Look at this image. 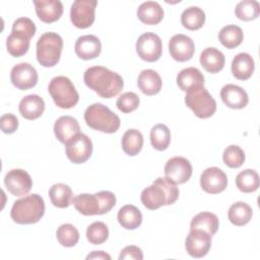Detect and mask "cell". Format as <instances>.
<instances>
[{
	"label": "cell",
	"mask_w": 260,
	"mask_h": 260,
	"mask_svg": "<svg viewBox=\"0 0 260 260\" xmlns=\"http://www.w3.org/2000/svg\"><path fill=\"white\" fill-rule=\"evenodd\" d=\"M244 38L243 30L236 24H229L223 26L218 34V40L222 46L228 49H234L238 47Z\"/></svg>",
	"instance_id": "35"
},
{
	"label": "cell",
	"mask_w": 260,
	"mask_h": 260,
	"mask_svg": "<svg viewBox=\"0 0 260 260\" xmlns=\"http://www.w3.org/2000/svg\"><path fill=\"white\" fill-rule=\"evenodd\" d=\"M49 196L54 206L66 208L72 203V190L63 183L54 184L49 190Z\"/></svg>",
	"instance_id": "31"
},
{
	"label": "cell",
	"mask_w": 260,
	"mask_h": 260,
	"mask_svg": "<svg viewBox=\"0 0 260 260\" xmlns=\"http://www.w3.org/2000/svg\"><path fill=\"white\" fill-rule=\"evenodd\" d=\"M140 199L142 204L150 210H154L164 205H167V196L164 190L155 184H152L143 189L140 195Z\"/></svg>",
	"instance_id": "28"
},
{
	"label": "cell",
	"mask_w": 260,
	"mask_h": 260,
	"mask_svg": "<svg viewBox=\"0 0 260 260\" xmlns=\"http://www.w3.org/2000/svg\"><path fill=\"white\" fill-rule=\"evenodd\" d=\"M143 146V136L140 131L136 129L127 130L122 136V149L123 151L130 155L134 156L140 152Z\"/></svg>",
	"instance_id": "34"
},
{
	"label": "cell",
	"mask_w": 260,
	"mask_h": 260,
	"mask_svg": "<svg viewBox=\"0 0 260 260\" xmlns=\"http://www.w3.org/2000/svg\"><path fill=\"white\" fill-rule=\"evenodd\" d=\"M54 133L60 142L66 144L75 135L80 133V126L75 118L62 116L54 124Z\"/></svg>",
	"instance_id": "21"
},
{
	"label": "cell",
	"mask_w": 260,
	"mask_h": 260,
	"mask_svg": "<svg viewBox=\"0 0 260 260\" xmlns=\"http://www.w3.org/2000/svg\"><path fill=\"white\" fill-rule=\"evenodd\" d=\"M211 247V236L203 230H190L186 241L185 248L187 253L193 258L204 257Z\"/></svg>",
	"instance_id": "11"
},
{
	"label": "cell",
	"mask_w": 260,
	"mask_h": 260,
	"mask_svg": "<svg viewBox=\"0 0 260 260\" xmlns=\"http://www.w3.org/2000/svg\"><path fill=\"white\" fill-rule=\"evenodd\" d=\"M95 0H75L70 9V20L78 28L89 27L94 21Z\"/></svg>",
	"instance_id": "8"
},
{
	"label": "cell",
	"mask_w": 260,
	"mask_h": 260,
	"mask_svg": "<svg viewBox=\"0 0 260 260\" xmlns=\"http://www.w3.org/2000/svg\"><path fill=\"white\" fill-rule=\"evenodd\" d=\"M84 120L88 127L104 133H115L121 124L120 118L101 103H94L86 108Z\"/></svg>",
	"instance_id": "4"
},
{
	"label": "cell",
	"mask_w": 260,
	"mask_h": 260,
	"mask_svg": "<svg viewBox=\"0 0 260 260\" xmlns=\"http://www.w3.org/2000/svg\"><path fill=\"white\" fill-rule=\"evenodd\" d=\"M83 80L89 89L104 99L118 95L124 86V81L118 73L103 66L87 68L84 72Z\"/></svg>",
	"instance_id": "1"
},
{
	"label": "cell",
	"mask_w": 260,
	"mask_h": 260,
	"mask_svg": "<svg viewBox=\"0 0 260 260\" xmlns=\"http://www.w3.org/2000/svg\"><path fill=\"white\" fill-rule=\"evenodd\" d=\"M63 40L57 32L43 34L37 42V60L44 67H53L60 60Z\"/></svg>",
	"instance_id": "5"
},
{
	"label": "cell",
	"mask_w": 260,
	"mask_h": 260,
	"mask_svg": "<svg viewBox=\"0 0 260 260\" xmlns=\"http://www.w3.org/2000/svg\"><path fill=\"white\" fill-rule=\"evenodd\" d=\"M260 5L255 0H244L237 4L235 8L236 16L245 21L253 20L259 16Z\"/></svg>",
	"instance_id": "38"
},
{
	"label": "cell",
	"mask_w": 260,
	"mask_h": 260,
	"mask_svg": "<svg viewBox=\"0 0 260 260\" xmlns=\"http://www.w3.org/2000/svg\"><path fill=\"white\" fill-rule=\"evenodd\" d=\"M219 221L218 217L211 212L203 211L195 215L190 223V230L199 229L208 233L210 236H213L218 230Z\"/></svg>",
	"instance_id": "30"
},
{
	"label": "cell",
	"mask_w": 260,
	"mask_h": 260,
	"mask_svg": "<svg viewBox=\"0 0 260 260\" xmlns=\"http://www.w3.org/2000/svg\"><path fill=\"white\" fill-rule=\"evenodd\" d=\"M236 185L244 193L254 192L259 187V175L252 169H246L237 175Z\"/></svg>",
	"instance_id": "36"
},
{
	"label": "cell",
	"mask_w": 260,
	"mask_h": 260,
	"mask_svg": "<svg viewBox=\"0 0 260 260\" xmlns=\"http://www.w3.org/2000/svg\"><path fill=\"white\" fill-rule=\"evenodd\" d=\"M38 17L46 23L57 21L63 14V4L59 0L34 1Z\"/></svg>",
	"instance_id": "19"
},
{
	"label": "cell",
	"mask_w": 260,
	"mask_h": 260,
	"mask_svg": "<svg viewBox=\"0 0 260 260\" xmlns=\"http://www.w3.org/2000/svg\"><path fill=\"white\" fill-rule=\"evenodd\" d=\"M137 16L141 22L153 25L159 23L164 18V9L155 1H146L139 5Z\"/></svg>",
	"instance_id": "25"
},
{
	"label": "cell",
	"mask_w": 260,
	"mask_h": 260,
	"mask_svg": "<svg viewBox=\"0 0 260 260\" xmlns=\"http://www.w3.org/2000/svg\"><path fill=\"white\" fill-rule=\"evenodd\" d=\"M86 259L87 260H89V259H101V260L108 259V260H110L111 256L104 251H93L86 256Z\"/></svg>",
	"instance_id": "46"
},
{
	"label": "cell",
	"mask_w": 260,
	"mask_h": 260,
	"mask_svg": "<svg viewBox=\"0 0 260 260\" xmlns=\"http://www.w3.org/2000/svg\"><path fill=\"white\" fill-rule=\"evenodd\" d=\"M169 51L172 58L179 62H185L193 57L195 46L192 39L188 36L178 34L171 38Z\"/></svg>",
	"instance_id": "16"
},
{
	"label": "cell",
	"mask_w": 260,
	"mask_h": 260,
	"mask_svg": "<svg viewBox=\"0 0 260 260\" xmlns=\"http://www.w3.org/2000/svg\"><path fill=\"white\" fill-rule=\"evenodd\" d=\"M253 210L251 206L243 201L232 204L229 209V219L233 224L237 226L247 224L251 220Z\"/></svg>",
	"instance_id": "32"
},
{
	"label": "cell",
	"mask_w": 260,
	"mask_h": 260,
	"mask_svg": "<svg viewBox=\"0 0 260 260\" xmlns=\"http://www.w3.org/2000/svg\"><path fill=\"white\" fill-rule=\"evenodd\" d=\"M32 36L22 29L12 27L11 34L6 40L8 53L13 57L23 56L29 49V43Z\"/></svg>",
	"instance_id": "18"
},
{
	"label": "cell",
	"mask_w": 260,
	"mask_h": 260,
	"mask_svg": "<svg viewBox=\"0 0 260 260\" xmlns=\"http://www.w3.org/2000/svg\"><path fill=\"white\" fill-rule=\"evenodd\" d=\"M48 90L55 105L61 109H71L79 101V94L74 84L66 76L52 78Z\"/></svg>",
	"instance_id": "6"
},
{
	"label": "cell",
	"mask_w": 260,
	"mask_h": 260,
	"mask_svg": "<svg viewBox=\"0 0 260 260\" xmlns=\"http://www.w3.org/2000/svg\"><path fill=\"white\" fill-rule=\"evenodd\" d=\"M109 230L103 221L92 222L86 230L87 241L92 245H101L108 240Z\"/></svg>",
	"instance_id": "40"
},
{
	"label": "cell",
	"mask_w": 260,
	"mask_h": 260,
	"mask_svg": "<svg viewBox=\"0 0 260 260\" xmlns=\"http://www.w3.org/2000/svg\"><path fill=\"white\" fill-rule=\"evenodd\" d=\"M150 142L156 150H165L171 142L170 129L165 124H156L150 130Z\"/></svg>",
	"instance_id": "37"
},
{
	"label": "cell",
	"mask_w": 260,
	"mask_h": 260,
	"mask_svg": "<svg viewBox=\"0 0 260 260\" xmlns=\"http://www.w3.org/2000/svg\"><path fill=\"white\" fill-rule=\"evenodd\" d=\"M118 221L126 230H135L142 222V214L136 206L126 204L118 211Z\"/></svg>",
	"instance_id": "29"
},
{
	"label": "cell",
	"mask_w": 260,
	"mask_h": 260,
	"mask_svg": "<svg viewBox=\"0 0 260 260\" xmlns=\"http://www.w3.org/2000/svg\"><path fill=\"white\" fill-rule=\"evenodd\" d=\"M185 103L200 119H207L216 111V102L204 86L187 91Z\"/></svg>",
	"instance_id": "7"
},
{
	"label": "cell",
	"mask_w": 260,
	"mask_h": 260,
	"mask_svg": "<svg viewBox=\"0 0 260 260\" xmlns=\"http://www.w3.org/2000/svg\"><path fill=\"white\" fill-rule=\"evenodd\" d=\"M74 51L80 59L91 60L101 54L102 44L99 38L93 35L81 36L75 43Z\"/></svg>",
	"instance_id": "17"
},
{
	"label": "cell",
	"mask_w": 260,
	"mask_h": 260,
	"mask_svg": "<svg viewBox=\"0 0 260 260\" xmlns=\"http://www.w3.org/2000/svg\"><path fill=\"white\" fill-rule=\"evenodd\" d=\"M152 184L159 186L164 190L167 196V205H171L177 201L179 197V189L176 186V184H174L167 178H161V177L155 179Z\"/></svg>",
	"instance_id": "43"
},
{
	"label": "cell",
	"mask_w": 260,
	"mask_h": 260,
	"mask_svg": "<svg viewBox=\"0 0 260 260\" xmlns=\"http://www.w3.org/2000/svg\"><path fill=\"white\" fill-rule=\"evenodd\" d=\"M57 240L63 247H73L78 243L79 233L71 223L61 224L56 232Z\"/></svg>",
	"instance_id": "39"
},
{
	"label": "cell",
	"mask_w": 260,
	"mask_h": 260,
	"mask_svg": "<svg viewBox=\"0 0 260 260\" xmlns=\"http://www.w3.org/2000/svg\"><path fill=\"white\" fill-rule=\"evenodd\" d=\"M137 84L139 89L146 95H153L161 89L162 81L159 74L152 69L142 70L138 76Z\"/></svg>",
	"instance_id": "24"
},
{
	"label": "cell",
	"mask_w": 260,
	"mask_h": 260,
	"mask_svg": "<svg viewBox=\"0 0 260 260\" xmlns=\"http://www.w3.org/2000/svg\"><path fill=\"white\" fill-rule=\"evenodd\" d=\"M177 84L183 91L204 86V76L195 67H188L181 70L177 75Z\"/></svg>",
	"instance_id": "23"
},
{
	"label": "cell",
	"mask_w": 260,
	"mask_h": 260,
	"mask_svg": "<svg viewBox=\"0 0 260 260\" xmlns=\"http://www.w3.org/2000/svg\"><path fill=\"white\" fill-rule=\"evenodd\" d=\"M205 22L204 11L197 6L186 8L181 14V23L184 27L190 30H196L203 26Z\"/></svg>",
	"instance_id": "33"
},
{
	"label": "cell",
	"mask_w": 260,
	"mask_h": 260,
	"mask_svg": "<svg viewBox=\"0 0 260 260\" xmlns=\"http://www.w3.org/2000/svg\"><path fill=\"white\" fill-rule=\"evenodd\" d=\"M161 40L154 32H144L136 42V52L146 62L157 61L161 56Z\"/></svg>",
	"instance_id": "10"
},
{
	"label": "cell",
	"mask_w": 260,
	"mask_h": 260,
	"mask_svg": "<svg viewBox=\"0 0 260 260\" xmlns=\"http://www.w3.org/2000/svg\"><path fill=\"white\" fill-rule=\"evenodd\" d=\"M65 145L66 155L73 164L85 162L92 153V142L90 138L83 133H78Z\"/></svg>",
	"instance_id": "9"
},
{
	"label": "cell",
	"mask_w": 260,
	"mask_h": 260,
	"mask_svg": "<svg viewBox=\"0 0 260 260\" xmlns=\"http://www.w3.org/2000/svg\"><path fill=\"white\" fill-rule=\"evenodd\" d=\"M255 69L253 58L247 53H239L235 56L232 62V73L240 80L249 79Z\"/></svg>",
	"instance_id": "27"
},
{
	"label": "cell",
	"mask_w": 260,
	"mask_h": 260,
	"mask_svg": "<svg viewBox=\"0 0 260 260\" xmlns=\"http://www.w3.org/2000/svg\"><path fill=\"white\" fill-rule=\"evenodd\" d=\"M201 188L209 194L222 192L228 186L225 173L217 167H210L203 171L200 177Z\"/></svg>",
	"instance_id": "15"
},
{
	"label": "cell",
	"mask_w": 260,
	"mask_h": 260,
	"mask_svg": "<svg viewBox=\"0 0 260 260\" xmlns=\"http://www.w3.org/2000/svg\"><path fill=\"white\" fill-rule=\"evenodd\" d=\"M140 100L139 96L132 91H127L122 93L118 100H117V108L122 112V113H130L136 110L139 106Z\"/></svg>",
	"instance_id": "42"
},
{
	"label": "cell",
	"mask_w": 260,
	"mask_h": 260,
	"mask_svg": "<svg viewBox=\"0 0 260 260\" xmlns=\"http://www.w3.org/2000/svg\"><path fill=\"white\" fill-rule=\"evenodd\" d=\"M19 113L27 120H36L42 116L45 110V102L38 94H28L19 102Z\"/></svg>",
	"instance_id": "22"
},
{
	"label": "cell",
	"mask_w": 260,
	"mask_h": 260,
	"mask_svg": "<svg viewBox=\"0 0 260 260\" xmlns=\"http://www.w3.org/2000/svg\"><path fill=\"white\" fill-rule=\"evenodd\" d=\"M45 213V202L41 195L30 194L16 200L11 208L12 220L19 224L38 222Z\"/></svg>",
	"instance_id": "3"
},
{
	"label": "cell",
	"mask_w": 260,
	"mask_h": 260,
	"mask_svg": "<svg viewBox=\"0 0 260 260\" xmlns=\"http://www.w3.org/2000/svg\"><path fill=\"white\" fill-rule=\"evenodd\" d=\"M4 184L8 192L14 196L20 197L26 195L30 191L32 187V180L26 171L13 169L5 175Z\"/></svg>",
	"instance_id": "12"
},
{
	"label": "cell",
	"mask_w": 260,
	"mask_h": 260,
	"mask_svg": "<svg viewBox=\"0 0 260 260\" xmlns=\"http://www.w3.org/2000/svg\"><path fill=\"white\" fill-rule=\"evenodd\" d=\"M1 130L6 134H11L15 132L18 127V119L13 114H4L0 118Z\"/></svg>",
	"instance_id": "44"
},
{
	"label": "cell",
	"mask_w": 260,
	"mask_h": 260,
	"mask_svg": "<svg viewBox=\"0 0 260 260\" xmlns=\"http://www.w3.org/2000/svg\"><path fill=\"white\" fill-rule=\"evenodd\" d=\"M10 80L16 88L26 90L37 84L38 72L32 65L22 62L12 67L10 72Z\"/></svg>",
	"instance_id": "14"
},
{
	"label": "cell",
	"mask_w": 260,
	"mask_h": 260,
	"mask_svg": "<svg viewBox=\"0 0 260 260\" xmlns=\"http://www.w3.org/2000/svg\"><path fill=\"white\" fill-rule=\"evenodd\" d=\"M222 102L231 109H244L249 102L248 94L245 89L236 84H225L220 90Z\"/></svg>",
	"instance_id": "20"
},
{
	"label": "cell",
	"mask_w": 260,
	"mask_h": 260,
	"mask_svg": "<svg viewBox=\"0 0 260 260\" xmlns=\"http://www.w3.org/2000/svg\"><path fill=\"white\" fill-rule=\"evenodd\" d=\"M126 259H134V260H142L143 259V253L140 248L137 246H127L125 247L120 255L119 260H126Z\"/></svg>",
	"instance_id": "45"
},
{
	"label": "cell",
	"mask_w": 260,
	"mask_h": 260,
	"mask_svg": "<svg viewBox=\"0 0 260 260\" xmlns=\"http://www.w3.org/2000/svg\"><path fill=\"white\" fill-rule=\"evenodd\" d=\"M222 159H223V162L229 168L237 169L244 164L245 152L239 145L232 144L224 149L222 154Z\"/></svg>",
	"instance_id": "41"
},
{
	"label": "cell",
	"mask_w": 260,
	"mask_h": 260,
	"mask_svg": "<svg viewBox=\"0 0 260 260\" xmlns=\"http://www.w3.org/2000/svg\"><path fill=\"white\" fill-rule=\"evenodd\" d=\"M75 209L83 215L108 213L116 205V196L111 191H100L95 194H79L72 198Z\"/></svg>",
	"instance_id": "2"
},
{
	"label": "cell",
	"mask_w": 260,
	"mask_h": 260,
	"mask_svg": "<svg viewBox=\"0 0 260 260\" xmlns=\"http://www.w3.org/2000/svg\"><path fill=\"white\" fill-rule=\"evenodd\" d=\"M224 63V55L214 47L204 49L200 55V64L207 72H219L223 68Z\"/></svg>",
	"instance_id": "26"
},
{
	"label": "cell",
	"mask_w": 260,
	"mask_h": 260,
	"mask_svg": "<svg viewBox=\"0 0 260 260\" xmlns=\"http://www.w3.org/2000/svg\"><path fill=\"white\" fill-rule=\"evenodd\" d=\"M165 176L174 184H184L192 176V165L183 156L170 158L165 166Z\"/></svg>",
	"instance_id": "13"
}]
</instances>
